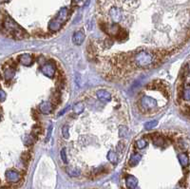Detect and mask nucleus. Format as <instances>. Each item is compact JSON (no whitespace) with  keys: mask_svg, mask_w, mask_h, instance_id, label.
Here are the masks:
<instances>
[{"mask_svg":"<svg viewBox=\"0 0 190 189\" xmlns=\"http://www.w3.org/2000/svg\"><path fill=\"white\" fill-rule=\"evenodd\" d=\"M155 59L156 58L154 54L151 52L147 50H141L133 56L132 62L134 64V66L141 68V69H144V68L150 67Z\"/></svg>","mask_w":190,"mask_h":189,"instance_id":"1","label":"nucleus"},{"mask_svg":"<svg viewBox=\"0 0 190 189\" xmlns=\"http://www.w3.org/2000/svg\"><path fill=\"white\" fill-rule=\"evenodd\" d=\"M2 27L3 30H7V31L11 35H14V37L16 39H21L24 37V34L26 33L24 31V30H22L17 24L14 23L11 19L7 18L6 20L3 19L2 22Z\"/></svg>","mask_w":190,"mask_h":189,"instance_id":"2","label":"nucleus"},{"mask_svg":"<svg viewBox=\"0 0 190 189\" xmlns=\"http://www.w3.org/2000/svg\"><path fill=\"white\" fill-rule=\"evenodd\" d=\"M68 16V10L66 8H63V9L59 11L58 15L56 16L52 21L50 22L48 24V29H50L51 31H57L58 30H60V28L63 25V23H65Z\"/></svg>","mask_w":190,"mask_h":189,"instance_id":"3","label":"nucleus"},{"mask_svg":"<svg viewBox=\"0 0 190 189\" xmlns=\"http://www.w3.org/2000/svg\"><path fill=\"white\" fill-rule=\"evenodd\" d=\"M140 104L144 110H152L157 107V101L149 96H143L140 100Z\"/></svg>","mask_w":190,"mask_h":189,"instance_id":"4","label":"nucleus"},{"mask_svg":"<svg viewBox=\"0 0 190 189\" xmlns=\"http://www.w3.org/2000/svg\"><path fill=\"white\" fill-rule=\"evenodd\" d=\"M55 70H56V67L52 61L46 62L44 65L41 66V68H40V70H41L42 73H44L46 76H48V77H50V78H52L54 76Z\"/></svg>","mask_w":190,"mask_h":189,"instance_id":"5","label":"nucleus"},{"mask_svg":"<svg viewBox=\"0 0 190 189\" xmlns=\"http://www.w3.org/2000/svg\"><path fill=\"white\" fill-rule=\"evenodd\" d=\"M108 15L110 16V18L112 19V21L114 23H118L120 22L123 18V13L122 10L120 9L119 7H112L111 9L108 11Z\"/></svg>","mask_w":190,"mask_h":189,"instance_id":"6","label":"nucleus"},{"mask_svg":"<svg viewBox=\"0 0 190 189\" xmlns=\"http://www.w3.org/2000/svg\"><path fill=\"white\" fill-rule=\"evenodd\" d=\"M96 97L99 101L103 103H108L111 101V95L108 91L100 90L98 91H96Z\"/></svg>","mask_w":190,"mask_h":189,"instance_id":"7","label":"nucleus"},{"mask_svg":"<svg viewBox=\"0 0 190 189\" xmlns=\"http://www.w3.org/2000/svg\"><path fill=\"white\" fill-rule=\"evenodd\" d=\"M20 178H21V176L15 170H8L6 172V179L10 183H17L19 182Z\"/></svg>","mask_w":190,"mask_h":189,"instance_id":"8","label":"nucleus"},{"mask_svg":"<svg viewBox=\"0 0 190 189\" xmlns=\"http://www.w3.org/2000/svg\"><path fill=\"white\" fill-rule=\"evenodd\" d=\"M85 40V33L83 31H75L72 35V42H73L75 45H82L83 42Z\"/></svg>","mask_w":190,"mask_h":189,"instance_id":"9","label":"nucleus"},{"mask_svg":"<svg viewBox=\"0 0 190 189\" xmlns=\"http://www.w3.org/2000/svg\"><path fill=\"white\" fill-rule=\"evenodd\" d=\"M19 61L23 66L29 67V66L32 65L33 58H32V56L31 54H29V53H24V54L19 56Z\"/></svg>","mask_w":190,"mask_h":189,"instance_id":"10","label":"nucleus"},{"mask_svg":"<svg viewBox=\"0 0 190 189\" xmlns=\"http://www.w3.org/2000/svg\"><path fill=\"white\" fill-rule=\"evenodd\" d=\"M126 184L127 188L129 189H135L138 184V180H137L134 176L132 175H127L126 177Z\"/></svg>","mask_w":190,"mask_h":189,"instance_id":"11","label":"nucleus"},{"mask_svg":"<svg viewBox=\"0 0 190 189\" xmlns=\"http://www.w3.org/2000/svg\"><path fill=\"white\" fill-rule=\"evenodd\" d=\"M52 108H53V106H52L51 104L50 103H42L39 106V109L40 111L42 112V113L44 114H48V113H51V110H52Z\"/></svg>","mask_w":190,"mask_h":189,"instance_id":"12","label":"nucleus"},{"mask_svg":"<svg viewBox=\"0 0 190 189\" xmlns=\"http://www.w3.org/2000/svg\"><path fill=\"white\" fill-rule=\"evenodd\" d=\"M178 159L183 167H187L189 166V158L186 153H180L178 155Z\"/></svg>","mask_w":190,"mask_h":189,"instance_id":"13","label":"nucleus"},{"mask_svg":"<svg viewBox=\"0 0 190 189\" xmlns=\"http://www.w3.org/2000/svg\"><path fill=\"white\" fill-rule=\"evenodd\" d=\"M4 72H3V76L5 77V79L7 80H11V78L14 76V73H15V70L14 68H11V67H8L7 69H5L4 68Z\"/></svg>","mask_w":190,"mask_h":189,"instance_id":"14","label":"nucleus"},{"mask_svg":"<svg viewBox=\"0 0 190 189\" xmlns=\"http://www.w3.org/2000/svg\"><path fill=\"white\" fill-rule=\"evenodd\" d=\"M181 98H183L184 101H190V83L185 84L184 87V91L181 93Z\"/></svg>","mask_w":190,"mask_h":189,"instance_id":"15","label":"nucleus"},{"mask_svg":"<svg viewBox=\"0 0 190 189\" xmlns=\"http://www.w3.org/2000/svg\"><path fill=\"white\" fill-rule=\"evenodd\" d=\"M141 159H142V157H141L140 154H137V153L133 154V155L130 157V159H129V161H128V164H129L130 166H137V164H138V163H140Z\"/></svg>","mask_w":190,"mask_h":189,"instance_id":"16","label":"nucleus"},{"mask_svg":"<svg viewBox=\"0 0 190 189\" xmlns=\"http://www.w3.org/2000/svg\"><path fill=\"white\" fill-rule=\"evenodd\" d=\"M107 157V160L110 161L112 164H117V163H118V155H117L116 152H114L113 150L108 151Z\"/></svg>","mask_w":190,"mask_h":189,"instance_id":"17","label":"nucleus"},{"mask_svg":"<svg viewBox=\"0 0 190 189\" xmlns=\"http://www.w3.org/2000/svg\"><path fill=\"white\" fill-rule=\"evenodd\" d=\"M85 109V104L83 103H77L73 106V111L76 114H81Z\"/></svg>","mask_w":190,"mask_h":189,"instance_id":"18","label":"nucleus"},{"mask_svg":"<svg viewBox=\"0 0 190 189\" xmlns=\"http://www.w3.org/2000/svg\"><path fill=\"white\" fill-rule=\"evenodd\" d=\"M119 135L122 138H127L128 135V128L125 126H121L119 127Z\"/></svg>","mask_w":190,"mask_h":189,"instance_id":"19","label":"nucleus"},{"mask_svg":"<svg viewBox=\"0 0 190 189\" xmlns=\"http://www.w3.org/2000/svg\"><path fill=\"white\" fill-rule=\"evenodd\" d=\"M158 126V121L156 120H153V121H150V122H147L144 124V128L145 129H152V128H154L155 126Z\"/></svg>","mask_w":190,"mask_h":189,"instance_id":"20","label":"nucleus"},{"mask_svg":"<svg viewBox=\"0 0 190 189\" xmlns=\"http://www.w3.org/2000/svg\"><path fill=\"white\" fill-rule=\"evenodd\" d=\"M147 141L145 139H141V140H138L136 143V146L137 148H139V149H144V148L147 146Z\"/></svg>","mask_w":190,"mask_h":189,"instance_id":"21","label":"nucleus"},{"mask_svg":"<svg viewBox=\"0 0 190 189\" xmlns=\"http://www.w3.org/2000/svg\"><path fill=\"white\" fill-rule=\"evenodd\" d=\"M70 128H68V126H64L63 128H62V134H63V137L65 139H68V137H70Z\"/></svg>","mask_w":190,"mask_h":189,"instance_id":"22","label":"nucleus"},{"mask_svg":"<svg viewBox=\"0 0 190 189\" xmlns=\"http://www.w3.org/2000/svg\"><path fill=\"white\" fill-rule=\"evenodd\" d=\"M68 173L70 176L75 177V176H79L80 175V170L76 169V168H70V169H68Z\"/></svg>","mask_w":190,"mask_h":189,"instance_id":"23","label":"nucleus"},{"mask_svg":"<svg viewBox=\"0 0 190 189\" xmlns=\"http://www.w3.org/2000/svg\"><path fill=\"white\" fill-rule=\"evenodd\" d=\"M60 155H61V159H62L63 162L65 163H67L68 160H67V154H66V149H65V148H63V149L61 150V152H60Z\"/></svg>","mask_w":190,"mask_h":189,"instance_id":"24","label":"nucleus"},{"mask_svg":"<svg viewBox=\"0 0 190 189\" xmlns=\"http://www.w3.org/2000/svg\"><path fill=\"white\" fill-rule=\"evenodd\" d=\"M51 126H50V127H48V135H47L46 141H48V139L51 138Z\"/></svg>","mask_w":190,"mask_h":189,"instance_id":"25","label":"nucleus"},{"mask_svg":"<svg viewBox=\"0 0 190 189\" xmlns=\"http://www.w3.org/2000/svg\"><path fill=\"white\" fill-rule=\"evenodd\" d=\"M70 107H67L65 108V109H64V110H63L62 112H60V113L58 114V116H61V115H63L64 113H66V112H67V110H68V109H70Z\"/></svg>","mask_w":190,"mask_h":189,"instance_id":"26","label":"nucleus"},{"mask_svg":"<svg viewBox=\"0 0 190 189\" xmlns=\"http://www.w3.org/2000/svg\"><path fill=\"white\" fill-rule=\"evenodd\" d=\"M176 189H184V186H180V185H179V186H178Z\"/></svg>","mask_w":190,"mask_h":189,"instance_id":"27","label":"nucleus"},{"mask_svg":"<svg viewBox=\"0 0 190 189\" xmlns=\"http://www.w3.org/2000/svg\"><path fill=\"white\" fill-rule=\"evenodd\" d=\"M75 1H76V2H78V1H80V0H75Z\"/></svg>","mask_w":190,"mask_h":189,"instance_id":"28","label":"nucleus"}]
</instances>
